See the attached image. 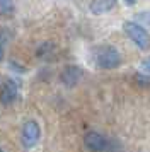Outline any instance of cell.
I'll return each mask as SVG.
<instances>
[{
  "label": "cell",
  "instance_id": "1",
  "mask_svg": "<svg viewBox=\"0 0 150 152\" xmlns=\"http://www.w3.org/2000/svg\"><path fill=\"white\" fill-rule=\"evenodd\" d=\"M94 63L99 69H104V70L118 69L121 65V55L114 46H109V45L99 46L94 51Z\"/></svg>",
  "mask_w": 150,
  "mask_h": 152
},
{
  "label": "cell",
  "instance_id": "10",
  "mask_svg": "<svg viewBox=\"0 0 150 152\" xmlns=\"http://www.w3.org/2000/svg\"><path fill=\"white\" fill-rule=\"evenodd\" d=\"M125 4H126V5H135L136 0H125Z\"/></svg>",
  "mask_w": 150,
  "mask_h": 152
},
{
  "label": "cell",
  "instance_id": "7",
  "mask_svg": "<svg viewBox=\"0 0 150 152\" xmlns=\"http://www.w3.org/2000/svg\"><path fill=\"white\" fill-rule=\"evenodd\" d=\"M118 0H92L90 2V12L94 15H101V14H108L109 10H113V7L116 5Z\"/></svg>",
  "mask_w": 150,
  "mask_h": 152
},
{
  "label": "cell",
  "instance_id": "4",
  "mask_svg": "<svg viewBox=\"0 0 150 152\" xmlns=\"http://www.w3.org/2000/svg\"><path fill=\"white\" fill-rule=\"evenodd\" d=\"M84 144H85V147L89 151H92V152H104L108 149V140L99 132H89V133H85Z\"/></svg>",
  "mask_w": 150,
  "mask_h": 152
},
{
  "label": "cell",
  "instance_id": "11",
  "mask_svg": "<svg viewBox=\"0 0 150 152\" xmlns=\"http://www.w3.org/2000/svg\"><path fill=\"white\" fill-rule=\"evenodd\" d=\"M4 58V48H2V45H0V60Z\"/></svg>",
  "mask_w": 150,
  "mask_h": 152
},
{
  "label": "cell",
  "instance_id": "6",
  "mask_svg": "<svg viewBox=\"0 0 150 152\" xmlns=\"http://www.w3.org/2000/svg\"><path fill=\"white\" fill-rule=\"evenodd\" d=\"M80 79H82V70L79 67H75V65L67 67V69L63 70V74H61V82L65 84V86H68V87L75 86Z\"/></svg>",
  "mask_w": 150,
  "mask_h": 152
},
{
  "label": "cell",
  "instance_id": "12",
  "mask_svg": "<svg viewBox=\"0 0 150 152\" xmlns=\"http://www.w3.org/2000/svg\"><path fill=\"white\" fill-rule=\"evenodd\" d=\"M0 152H4V151H0Z\"/></svg>",
  "mask_w": 150,
  "mask_h": 152
},
{
  "label": "cell",
  "instance_id": "3",
  "mask_svg": "<svg viewBox=\"0 0 150 152\" xmlns=\"http://www.w3.org/2000/svg\"><path fill=\"white\" fill-rule=\"evenodd\" d=\"M39 137H41L39 125L36 123L34 120L26 121L24 126H22V142H24V145H26L27 149H31V147H34L39 142Z\"/></svg>",
  "mask_w": 150,
  "mask_h": 152
},
{
  "label": "cell",
  "instance_id": "5",
  "mask_svg": "<svg viewBox=\"0 0 150 152\" xmlns=\"http://www.w3.org/2000/svg\"><path fill=\"white\" fill-rule=\"evenodd\" d=\"M19 96V86L14 82V80H7L4 89H2V94H0V101L4 104H12Z\"/></svg>",
  "mask_w": 150,
  "mask_h": 152
},
{
  "label": "cell",
  "instance_id": "9",
  "mask_svg": "<svg viewBox=\"0 0 150 152\" xmlns=\"http://www.w3.org/2000/svg\"><path fill=\"white\" fill-rule=\"evenodd\" d=\"M142 65H143V69H145V70H147V72L150 74V56H149V58H145V60H143V63H142Z\"/></svg>",
  "mask_w": 150,
  "mask_h": 152
},
{
  "label": "cell",
  "instance_id": "2",
  "mask_svg": "<svg viewBox=\"0 0 150 152\" xmlns=\"http://www.w3.org/2000/svg\"><path fill=\"white\" fill-rule=\"evenodd\" d=\"M123 29H125V33L128 34L130 39L135 43L140 50H149L150 48V34L147 33V29L143 28V26H140V24H136V22H133V21H126L123 24Z\"/></svg>",
  "mask_w": 150,
  "mask_h": 152
},
{
  "label": "cell",
  "instance_id": "8",
  "mask_svg": "<svg viewBox=\"0 0 150 152\" xmlns=\"http://www.w3.org/2000/svg\"><path fill=\"white\" fill-rule=\"evenodd\" d=\"M0 9L10 12V10H12V2H10V0H0Z\"/></svg>",
  "mask_w": 150,
  "mask_h": 152
}]
</instances>
